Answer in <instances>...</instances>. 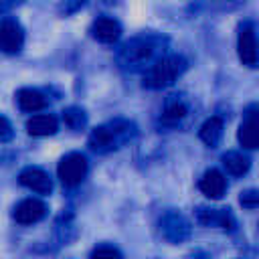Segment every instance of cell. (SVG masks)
<instances>
[{
	"label": "cell",
	"mask_w": 259,
	"mask_h": 259,
	"mask_svg": "<svg viewBox=\"0 0 259 259\" xmlns=\"http://www.w3.org/2000/svg\"><path fill=\"white\" fill-rule=\"evenodd\" d=\"M168 40L158 34H140L123 42L117 61L125 71H142L154 67L164 55Z\"/></svg>",
	"instance_id": "cell-1"
},
{
	"label": "cell",
	"mask_w": 259,
	"mask_h": 259,
	"mask_svg": "<svg viewBox=\"0 0 259 259\" xmlns=\"http://www.w3.org/2000/svg\"><path fill=\"white\" fill-rule=\"evenodd\" d=\"M138 134V127L130 119H111L103 125H97L89 136V148L95 154H109L119 150L123 144L132 142Z\"/></svg>",
	"instance_id": "cell-2"
},
{
	"label": "cell",
	"mask_w": 259,
	"mask_h": 259,
	"mask_svg": "<svg viewBox=\"0 0 259 259\" xmlns=\"http://www.w3.org/2000/svg\"><path fill=\"white\" fill-rule=\"evenodd\" d=\"M188 63L180 55H166L162 57L154 67H150L144 75V87L148 89H162L172 85L184 71Z\"/></svg>",
	"instance_id": "cell-3"
},
{
	"label": "cell",
	"mask_w": 259,
	"mask_h": 259,
	"mask_svg": "<svg viewBox=\"0 0 259 259\" xmlns=\"http://www.w3.org/2000/svg\"><path fill=\"white\" fill-rule=\"evenodd\" d=\"M87 168H89L87 158L79 152H71L61 158V162L57 166V174L65 186H77L85 178Z\"/></svg>",
	"instance_id": "cell-4"
},
{
	"label": "cell",
	"mask_w": 259,
	"mask_h": 259,
	"mask_svg": "<svg viewBox=\"0 0 259 259\" xmlns=\"http://www.w3.org/2000/svg\"><path fill=\"white\" fill-rule=\"evenodd\" d=\"M160 231L170 243H182L190 237V223L178 210H166L160 217Z\"/></svg>",
	"instance_id": "cell-5"
},
{
	"label": "cell",
	"mask_w": 259,
	"mask_h": 259,
	"mask_svg": "<svg viewBox=\"0 0 259 259\" xmlns=\"http://www.w3.org/2000/svg\"><path fill=\"white\" fill-rule=\"evenodd\" d=\"M237 51H239V59L243 61V65L259 67V42H257V34L251 22H245L239 28Z\"/></svg>",
	"instance_id": "cell-6"
},
{
	"label": "cell",
	"mask_w": 259,
	"mask_h": 259,
	"mask_svg": "<svg viewBox=\"0 0 259 259\" xmlns=\"http://www.w3.org/2000/svg\"><path fill=\"white\" fill-rule=\"evenodd\" d=\"M0 45H2V51L6 55H14V53H18L22 49V45H24V30H22L18 20H14L10 16L2 18V24H0Z\"/></svg>",
	"instance_id": "cell-7"
},
{
	"label": "cell",
	"mask_w": 259,
	"mask_h": 259,
	"mask_svg": "<svg viewBox=\"0 0 259 259\" xmlns=\"http://www.w3.org/2000/svg\"><path fill=\"white\" fill-rule=\"evenodd\" d=\"M196 221L206 227H219L225 231H233L237 227V221L229 208H210V206H198L196 208Z\"/></svg>",
	"instance_id": "cell-8"
},
{
	"label": "cell",
	"mask_w": 259,
	"mask_h": 259,
	"mask_svg": "<svg viewBox=\"0 0 259 259\" xmlns=\"http://www.w3.org/2000/svg\"><path fill=\"white\" fill-rule=\"evenodd\" d=\"M45 214H47V204L38 198H32V196L20 200L14 206V212H12L14 221L20 223V225H34L40 219H45Z\"/></svg>",
	"instance_id": "cell-9"
},
{
	"label": "cell",
	"mask_w": 259,
	"mask_h": 259,
	"mask_svg": "<svg viewBox=\"0 0 259 259\" xmlns=\"http://www.w3.org/2000/svg\"><path fill=\"white\" fill-rule=\"evenodd\" d=\"M18 182H20L22 186H26L28 190L38 192V194H49V192L53 190V180L49 178V174H47L42 168H36V166L24 168V170L18 174Z\"/></svg>",
	"instance_id": "cell-10"
},
{
	"label": "cell",
	"mask_w": 259,
	"mask_h": 259,
	"mask_svg": "<svg viewBox=\"0 0 259 259\" xmlns=\"http://www.w3.org/2000/svg\"><path fill=\"white\" fill-rule=\"evenodd\" d=\"M91 34L95 40L103 42V45H113L119 36H121V24L115 18L109 16H99L93 24H91Z\"/></svg>",
	"instance_id": "cell-11"
},
{
	"label": "cell",
	"mask_w": 259,
	"mask_h": 259,
	"mask_svg": "<svg viewBox=\"0 0 259 259\" xmlns=\"http://www.w3.org/2000/svg\"><path fill=\"white\" fill-rule=\"evenodd\" d=\"M198 188L208 198H221L225 194V190H227V178H225V174L221 170L210 168V170H206L202 174V178L198 182Z\"/></svg>",
	"instance_id": "cell-12"
},
{
	"label": "cell",
	"mask_w": 259,
	"mask_h": 259,
	"mask_svg": "<svg viewBox=\"0 0 259 259\" xmlns=\"http://www.w3.org/2000/svg\"><path fill=\"white\" fill-rule=\"evenodd\" d=\"M16 101H18V107L22 111H40L47 107V97L38 91V89H32V87H22L18 89L16 93Z\"/></svg>",
	"instance_id": "cell-13"
},
{
	"label": "cell",
	"mask_w": 259,
	"mask_h": 259,
	"mask_svg": "<svg viewBox=\"0 0 259 259\" xmlns=\"http://www.w3.org/2000/svg\"><path fill=\"white\" fill-rule=\"evenodd\" d=\"M186 113H188L186 103H184L178 95H172V97L166 101V105H164V111H162V115H160V121L166 123V125H176V123H180V121L186 117Z\"/></svg>",
	"instance_id": "cell-14"
},
{
	"label": "cell",
	"mask_w": 259,
	"mask_h": 259,
	"mask_svg": "<svg viewBox=\"0 0 259 259\" xmlns=\"http://www.w3.org/2000/svg\"><path fill=\"white\" fill-rule=\"evenodd\" d=\"M26 132L30 136H53L57 132V117L51 113L32 115L26 121Z\"/></svg>",
	"instance_id": "cell-15"
},
{
	"label": "cell",
	"mask_w": 259,
	"mask_h": 259,
	"mask_svg": "<svg viewBox=\"0 0 259 259\" xmlns=\"http://www.w3.org/2000/svg\"><path fill=\"white\" fill-rule=\"evenodd\" d=\"M198 136H200V140H202L206 146L217 148L219 142H221V138H223V117L210 115L208 119H204V123H202L200 130H198Z\"/></svg>",
	"instance_id": "cell-16"
},
{
	"label": "cell",
	"mask_w": 259,
	"mask_h": 259,
	"mask_svg": "<svg viewBox=\"0 0 259 259\" xmlns=\"http://www.w3.org/2000/svg\"><path fill=\"white\" fill-rule=\"evenodd\" d=\"M237 138H239V142H241L243 148L257 150V148H259V121L247 117V121L241 123Z\"/></svg>",
	"instance_id": "cell-17"
},
{
	"label": "cell",
	"mask_w": 259,
	"mask_h": 259,
	"mask_svg": "<svg viewBox=\"0 0 259 259\" xmlns=\"http://www.w3.org/2000/svg\"><path fill=\"white\" fill-rule=\"evenodd\" d=\"M221 160H223V166L227 168V172L233 176H243L251 168V160L241 152H227V154H223Z\"/></svg>",
	"instance_id": "cell-18"
},
{
	"label": "cell",
	"mask_w": 259,
	"mask_h": 259,
	"mask_svg": "<svg viewBox=\"0 0 259 259\" xmlns=\"http://www.w3.org/2000/svg\"><path fill=\"white\" fill-rule=\"evenodd\" d=\"M63 121H65V125L71 127V130H83L85 123H87V113H85L81 107L71 105V107H67V109L63 111Z\"/></svg>",
	"instance_id": "cell-19"
},
{
	"label": "cell",
	"mask_w": 259,
	"mask_h": 259,
	"mask_svg": "<svg viewBox=\"0 0 259 259\" xmlns=\"http://www.w3.org/2000/svg\"><path fill=\"white\" fill-rule=\"evenodd\" d=\"M89 259H123V255L119 253V249H115L111 245H99L91 251Z\"/></svg>",
	"instance_id": "cell-20"
},
{
	"label": "cell",
	"mask_w": 259,
	"mask_h": 259,
	"mask_svg": "<svg viewBox=\"0 0 259 259\" xmlns=\"http://www.w3.org/2000/svg\"><path fill=\"white\" fill-rule=\"evenodd\" d=\"M239 202L245 208H257L259 206V188H247V190H243L241 196H239Z\"/></svg>",
	"instance_id": "cell-21"
},
{
	"label": "cell",
	"mask_w": 259,
	"mask_h": 259,
	"mask_svg": "<svg viewBox=\"0 0 259 259\" xmlns=\"http://www.w3.org/2000/svg\"><path fill=\"white\" fill-rule=\"evenodd\" d=\"M85 4H87V0H63L61 6H59V10H61L63 14H73V12H77L79 8H83Z\"/></svg>",
	"instance_id": "cell-22"
},
{
	"label": "cell",
	"mask_w": 259,
	"mask_h": 259,
	"mask_svg": "<svg viewBox=\"0 0 259 259\" xmlns=\"http://www.w3.org/2000/svg\"><path fill=\"white\" fill-rule=\"evenodd\" d=\"M10 140H12V125H10L8 117L2 115V117H0V142L6 144V142H10Z\"/></svg>",
	"instance_id": "cell-23"
},
{
	"label": "cell",
	"mask_w": 259,
	"mask_h": 259,
	"mask_svg": "<svg viewBox=\"0 0 259 259\" xmlns=\"http://www.w3.org/2000/svg\"><path fill=\"white\" fill-rule=\"evenodd\" d=\"M188 259H210V255H208L206 251H202V249H194V251L188 255Z\"/></svg>",
	"instance_id": "cell-24"
},
{
	"label": "cell",
	"mask_w": 259,
	"mask_h": 259,
	"mask_svg": "<svg viewBox=\"0 0 259 259\" xmlns=\"http://www.w3.org/2000/svg\"><path fill=\"white\" fill-rule=\"evenodd\" d=\"M22 0H0V6H2V12H8V8L12 6H18Z\"/></svg>",
	"instance_id": "cell-25"
},
{
	"label": "cell",
	"mask_w": 259,
	"mask_h": 259,
	"mask_svg": "<svg viewBox=\"0 0 259 259\" xmlns=\"http://www.w3.org/2000/svg\"><path fill=\"white\" fill-rule=\"evenodd\" d=\"M249 117L259 121V105H255V107H251V109H249Z\"/></svg>",
	"instance_id": "cell-26"
}]
</instances>
